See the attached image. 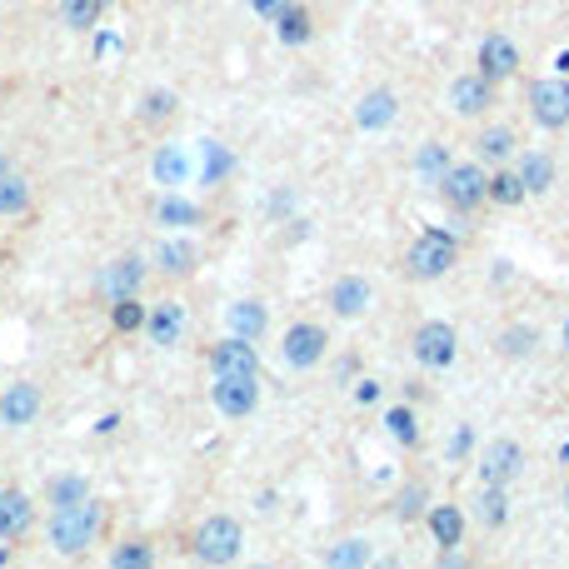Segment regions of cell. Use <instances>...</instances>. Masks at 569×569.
Returning a JSON list of instances; mask_svg holds the SVG:
<instances>
[{
	"label": "cell",
	"instance_id": "3",
	"mask_svg": "<svg viewBox=\"0 0 569 569\" xmlns=\"http://www.w3.org/2000/svg\"><path fill=\"white\" fill-rule=\"evenodd\" d=\"M409 275L415 280H445L455 270V236L445 230H425V236L409 245Z\"/></svg>",
	"mask_w": 569,
	"mask_h": 569
},
{
	"label": "cell",
	"instance_id": "36",
	"mask_svg": "<svg viewBox=\"0 0 569 569\" xmlns=\"http://www.w3.org/2000/svg\"><path fill=\"white\" fill-rule=\"evenodd\" d=\"M155 171H161V180H180L185 175V161L175 151H161V161H155Z\"/></svg>",
	"mask_w": 569,
	"mask_h": 569
},
{
	"label": "cell",
	"instance_id": "8",
	"mask_svg": "<svg viewBox=\"0 0 569 569\" xmlns=\"http://www.w3.org/2000/svg\"><path fill=\"white\" fill-rule=\"evenodd\" d=\"M325 344H330V335H325V325H310V320H300V325H291L285 330V365H295V370H310V365H320L325 360Z\"/></svg>",
	"mask_w": 569,
	"mask_h": 569
},
{
	"label": "cell",
	"instance_id": "15",
	"mask_svg": "<svg viewBox=\"0 0 569 569\" xmlns=\"http://www.w3.org/2000/svg\"><path fill=\"white\" fill-rule=\"evenodd\" d=\"M330 310L344 315V320H354V315L370 310V280L365 275H340L330 285Z\"/></svg>",
	"mask_w": 569,
	"mask_h": 569
},
{
	"label": "cell",
	"instance_id": "1",
	"mask_svg": "<svg viewBox=\"0 0 569 569\" xmlns=\"http://www.w3.org/2000/svg\"><path fill=\"white\" fill-rule=\"evenodd\" d=\"M100 529H106V510H100L90 494H80V500H65V505L55 510L45 535H51V545L61 549V555H86L100 539Z\"/></svg>",
	"mask_w": 569,
	"mask_h": 569
},
{
	"label": "cell",
	"instance_id": "5",
	"mask_svg": "<svg viewBox=\"0 0 569 569\" xmlns=\"http://www.w3.org/2000/svg\"><path fill=\"white\" fill-rule=\"evenodd\" d=\"M140 285H145V260H140V255H120V260H110V265L96 275V300H106V305L130 300V295H140Z\"/></svg>",
	"mask_w": 569,
	"mask_h": 569
},
{
	"label": "cell",
	"instance_id": "18",
	"mask_svg": "<svg viewBox=\"0 0 569 569\" xmlns=\"http://www.w3.org/2000/svg\"><path fill=\"white\" fill-rule=\"evenodd\" d=\"M31 519H35V510H31V500H25L21 490L0 494V539H21L25 529H31Z\"/></svg>",
	"mask_w": 569,
	"mask_h": 569
},
{
	"label": "cell",
	"instance_id": "32",
	"mask_svg": "<svg viewBox=\"0 0 569 569\" xmlns=\"http://www.w3.org/2000/svg\"><path fill=\"white\" fill-rule=\"evenodd\" d=\"M110 320H116V330H140L145 325V310H140V295H130V300H116L110 305Z\"/></svg>",
	"mask_w": 569,
	"mask_h": 569
},
{
	"label": "cell",
	"instance_id": "7",
	"mask_svg": "<svg viewBox=\"0 0 569 569\" xmlns=\"http://www.w3.org/2000/svg\"><path fill=\"white\" fill-rule=\"evenodd\" d=\"M529 116L545 130H565L569 125V80H535L529 86Z\"/></svg>",
	"mask_w": 569,
	"mask_h": 569
},
{
	"label": "cell",
	"instance_id": "16",
	"mask_svg": "<svg viewBox=\"0 0 569 569\" xmlns=\"http://www.w3.org/2000/svg\"><path fill=\"white\" fill-rule=\"evenodd\" d=\"M395 116H400L395 90H370V96L354 106V125L360 130H385V125H395Z\"/></svg>",
	"mask_w": 569,
	"mask_h": 569
},
{
	"label": "cell",
	"instance_id": "13",
	"mask_svg": "<svg viewBox=\"0 0 569 569\" xmlns=\"http://www.w3.org/2000/svg\"><path fill=\"white\" fill-rule=\"evenodd\" d=\"M519 464H525V450H519L515 440H494L490 450L480 455V480L484 484H510L519 474Z\"/></svg>",
	"mask_w": 569,
	"mask_h": 569
},
{
	"label": "cell",
	"instance_id": "34",
	"mask_svg": "<svg viewBox=\"0 0 569 569\" xmlns=\"http://www.w3.org/2000/svg\"><path fill=\"white\" fill-rule=\"evenodd\" d=\"M110 565H116V569H130V565L145 569V565H155V549H151V545H140V539H135V545L116 549V559H110Z\"/></svg>",
	"mask_w": 569,
	"mask_h": 569
},
{
	"label": "cell",
	"instance_id": "41",
	"mask_svg": "<svg viewBox=\"0 0 569 569\" xmlns=\"http://www.w3.org/2000/svg\"><path fill=\"white\" fill-rule=\"evenodd\" d=\"M559 340H565V350H569V315H565V335H559Z\"/></svg>",
	"mask_w": 569,
	"mask_h": 569
},
{
	"label": "cell",
	"instance_id": "21",
	"mask_svg": "<svg viewBox=\"0 0 569 569\" xmlns=\"http://www.w3.org/2000/svg\"><path fill=\"white\" fill-rule=\"evenodd\" d=\"M230 335H240V340H260V335H265V305L260 300H236L230 305Z\"/></svg>",
	"mask_w": 569,
	"mask_h": 569
},
{
	"label": "cell",
	"instance_id": "24",
	"mask_svg": "<svg viewBox=\"0 0 569 569\" xmlns=\"http://www.w3.org/2000/svg\"><path fill=\"white\" fill-rule=\"evenodd\" d=\"M474 515H480L490 529L505 525V519H510V494H505V484H484V494L474 500Z\"/></svg>",
	"mask_w": 569,
	"mask_h": 569
},
{
	"label": "cell",
	"instance_id": "43",
	"mask_svg": "<svg viewBox=\"0 0 569 569\" xmlns=\"http://www.w3.org/2000/svg\"><path fill=\"white\" fill-rule=\"evenodd\" d=\"M0 260H6V250H0Z\"/></svg>",
	"mask_w": 569,
	"mask_h": 569
},
{
	"label": "cell",
	"instance_id": "2",
	"mask_svg": "<svg viewBox=\"0 0 569 569\" xmlns=\"http://www.w3.org/2000/svg\"><path fill=\"white\" fill-rule=\"evenodd\" d=\"M240 545H245V529H240V519H230V515H210L190 539L200 565H230V559H240Z\"/></svg>",
	"mask_w": 569,
	"mask_h": 569
},
{
	"label": "cell",
	"instance_id": "42",
	"mask_svg": "<svg viewBox=\"0 0 569 569\" xmlns=\"http://www.w3.org/2000/svg\"><path fill=\"white\" fill-rule=\"evenodd\" d=\"M565 510H569V484H565Z\"/></svg>",
	"mask_w": 569,
	"mask_h": 569
},
{
	"label": "cell",
	"instance_id": "10",
	"mask_svg": "<svg viewBox=\"0 0 569 569\" xmlns=\"http://www.w3.org/2000/svg\"><path fill=\"white\" fill-rule=\"evenodd\" d=\"M415 360L430 370H445L455 360V330L445 320H430L415 330Z\"/></svg>",
	"mask_w": 569,
	"mask_h": 569
},
{
	"label": "cell",
	"instance_id": "6",
	"mask_svg": "<svg viewBox=\"0 0 569 569\" xmlns=\"http://www.w3.org/2000/svg\"><path fill=\"white\" fill-rule=\"evenodd\" d=\"M210 400H216V409H220V415H230V419L255 415V405H260V375H216Z\"/></svg>",
	"mask_w": 569,
	"mask_h": 569
},
{
	"label": "cell",
	"instance_id": "4",
	"mask_svg": "<svg viewBox=\"0 0 569 569\" xmlns=\"http://www.w3.org/2000/svg\"><path fill=\"white\" fill-rule=\"evenodd\" d=\"M440 195H445V205H450V210H464V216H470L474 205L490 200V175H484L474 161H460V165H450V171H445Z\"/></svg>",
	"mask_w": 569,
	"mask_h": 569
},
{
	"label": "cell",
	"instance_id": "19",
	"mask_svg": "<svg viewBox=\"0 0 569 569\" xmlns=\"http://www.w3.org/2000/svg\"><path fill=\"white\" fill-rule=\"evenodd\" d=\"M110 6L116 0H61V25L65 31H96L110 15Z\"/></svg>",
	"mask_w": 569,
	"mask_h": 569
},
{
	"label": "cell",
	"instance_id": "14",
	"mask_svg": "<svg viewBox=\"0 0 569 569\" xmlns=\"http://www.w3.org/2000/svg\"><path fill=\"white\" fill-rule=\"evenodd\" d=\"M519 70V45L510 35H484L480 45V76L490 80H510Z\"/></svg>",
	"mask_w": 569,
	"mask_h": 569
},
{
	"label": "cell",
	"instance_id": "37",
	"mask_svg": "<svg viewBox=\"0 0 569 569\" xmlns=\"http://www.w3.org/2000/svg\"><path fill=\"white\" fill-rule=\"evenodd\" d=\"M80 494H86V484H80V480H61V484L51 480V500H55V505H65V500H80Z\"/></svg>",
	"mask_w": 569,
	"mask_h": 569
},
{
	"label": "cell",
	"instance_id": "35",
	"mask_svg": "<svg viewBox=\"0 0 569 569\" xmlns=\"http://www.w3.org/2000/svg\"><path fill=\"white\" fill-rule=\"evenodd\" d=\"M175 116V96H165V90H155L151 100H145V110H140V120H151V125H161V120Z\"/></svg>",
	"mask_w": 569,
	"mask_h": 569
},
{
	"label": "cell",
	"instance_id": "20",
	"mask_svg": "<svg viewBox=\"0 0 569 569\" xmlns=\"http://www.w3.org/2000/svg\"><path fill=\"white\" fill-rule=\"evenodd\" d=\"M430 535H435V545H460L464 539V510L460 505H435L430 510Z\"/></svg>",
	"mask_w": 569,
	"mask_h": 569
},
{
	"label": "cell",
	"instance_id": "39",
	"mask_svg": "<svg viewBox=\"0 0 569 569\" xmlns=\"http://www.w3.org/2000/svg\"><path fill=\"white\" fill-rule=\"evenodd\" d=\"M400 515H419V490H405V494H400Z\"/></svg>",
	"mask_w": 569,
	"mask_h": 569
},
{
	"label": "cell",
	"instance_id": "38",
	"mask_svg": "<svg viewBox=\"0 0 569 569\" xmlns=\"http://www.w3.org/2000/svg\"><path fill=\"white\" fill-rule=\"evenodd\" d=\"M250 6H255V15H265V21H280V15L291 11L295 0H250Z\"/></svg>",
	"mask_w": 569,
	"mask_h": 569
},
{
	"label": "cell",
	"instance_id": "9",
	"mask_svg": "<svg viewBox=\"0 0 569 569\" xmlns=\"http://www.w3.org/2000/svg\"><path fill=\"white\" fill-rule=\"evenodd\" d=\"M35 415H41V390H35L31 380L6 385V395H0V425H6V430H25Z\"/></svg>",
	"mask_w": 569,
	"mask_h": 569
},
{
	"label": "cell",
	"instance_id": "33",
	"mask_svg": "<svg viewBox=\"0 0 569 569\" xmlns=\"http://www.w3.org/2000/svg\"><path fill=\"white\" fill-rule=\"evenodd\" d=\"M325 565H335V569H344V565H370V545H365V539H344L340 549H330V555H325Z\"/></svg>",
	"mask_w": 569,
	"mask_h": 569
},
{
	"label": "cell",
	"instance_id": "28",
	"mask_svg": "<svg viewBox=\"0 0 569 569\" xmlns=\"http://www.w3.org/2000/svg\"><path fill=\"white\" fill-rule=\"evenodd\" d=\"M539 335L529 330V325H510V330H500V340H494V350L505 354V360H525L529 350H535Z\"/></svg>",
	"mask_w": 569,
	"mask_h": 569
},
{
	"label": "cell",
	"instance_id": "29",
	"mask_svg": "<svg viewBox=\"0 0 569 569\" xmlns=\"http://www.w3.org/2000/svg\"><path fill=\"white\" fill-rule=\"evenodd\" d=\"M474 145H480L484 161H510V151H515L519 140H515V130H510V125H490L480 140H474Z\"/></svg>",
	"mask_w": 569,
	"mask_h": 569
},
{
	"label": "cell",
	"instance_id": "31",
	"mask_svg": "<svg viewBox=\"0 0 569 569\" xmlns=\"http://www.w3.org/2000/svg\"><path fill=\"white\" fill-rule=\"evenodd\" d=\"M385 425H390V435H395L400 445H419V425H415V415H409L405 405H395L385 415Z\"/></svg>",
	"mask_w": 569,
	"mask_h": 569
},
{
	"label": "cell",
	"instance_id": "17",
	"mask_svg": "<svg viewBox=\"0 0 569 569\" xmlns=\"http://www.w3.org/2000/svg\"><path fill=\"white\" fill-rule=\"evenodd\" d=\"M145 325H151V340L161 344V350H171V344H180V335H185V305H175V300L155 305V310L145 315Z\"/></svg>",
	"mask_w": 569,
	"mask_h": 569
},
{
	"label": "cell",
	"instance_id": "25",
	"mask_svg": "<svg viewBox=\"0 0 569 569\" xmlns=\"http://www.w3.org/2000/svg\"><path fill=\"white\" fill-rule=\"evenodd\" d=\"M31 210V185L21 175H0V216H25Z\"/></svg>",
	"mask_w": 569,
	"mask_h": 569
},
{
	"label": "cell",
	"instance_id": "22",
	"mask_svg": "<svg viewBox=\"0 0 569 569\" xmlns=\"http://www.w3.org/2000/svg\"><path fill=\"white\" fill-rule=\"evenodd\" d=\"M450 165H455V161H450V145H440V140H430V145H419V155H415V171H419V180L440 185Z\"/></svg>",
	"mask_w": 569,
	"mask_h": 569
},
{
	"label": "cell",
	"instance_id": "11",
	"mask_svg": "<svg viewBox=\"0 0 569 569\" xmlns=\"http://www.w3.org/2000/svg\"><path fill=\"white\" fill-rule=\"evenodd\" d=\"M210 370H216V375H260L255 340H240V335L220 340L216 350H210Z\"/></svg>",
	"mask_w": 569,
	"mask_h": 569
},
{
	"label": "cell",
	"instance_id": "26",
	"mask_svg": "<svg viewBox=\"0 0 569 569\" xmlns=\"http://www.w3.org/2000/svg\"><path fill=\"white\" fill-rule=\"evenodd\" d=\"M525 180H519V171H500V175H490V200L494 205H505V210H515L519 200H525Z\"/></svg>",
	"mask_w": 569,
	"mask_h": 569
},
{
	"label": "cell",
	"instance_id": "12",
	"mask_svg": "<svg viewBox=\"0 0 569 569\" xmlns=\"http://www.w3.org/2000/svg\"><path fill=\"white\" fill-rule=\"evenodd\" d=\"M490 106H494V80L480 76V70H474V76H460L450 86V110L455 116H484Z\"/></svg>",
	"mask_w": 569,
	"mask_h": 569
},
{
	"label": "cell",
	"instance_id": "40",
	"mask_svg": "<svg viewBox=\"0 0 569 569\" xmlns=\"http://www.w3.org/2000/svg\"><path fill=\"white\" fill-rule=\"evenodd\" d=\"M470 445H474V435H470V430H460V435H455V445H450V455H455V460H460V455L470 450Z\"/></svg>",
	"mask_w": 569,
	"mask_h": 569
},
{
	"label": "cell",
	"instance_id": "23",
	"mask_svg": "<svg viewBox=\"0 0 569 569\" xmlns=\"http://www.w3.org/2000/svg\"><path fill=\"white\" fill-rule=\"evenodd\" d=\"M519 180H525L529 195H545L549 185H555V161H549V155H539V151H529L525 161H519Z\"/></svg>",
	"mask_w": 569,
	"mask_h": 569
},
{
	"label": "cell",
	"instance_id": "27",
	"mask_svg": "<svg viewBox=\"0 0 569 569\" xmlns=\"http://www.w3.org/2000/svg\"><path fill=\"white\" fill-rule=\"evenodd\" d=\"M155 260H161L165 275H190V270H195V245H190V240H165Z\"/></svg>",
	"mask_w": 569,
	"mask_h": 569
},
{
	"label": "cell",
	"instance_id": "30",
	"mask_svg": "<svg viewBox=\"0 0 569 569\" xmlns=\"http://www.w3.org/2000/svg\"><path fill=\"white\" fill-rule=\"evenodd\" d=\"M280 41H285V45H305V41H310V11H300V6H291V11H285V15H280Z\"/></svg>",
	"mask_w": 569,
	"mask_h": 569
}]
</instances>
